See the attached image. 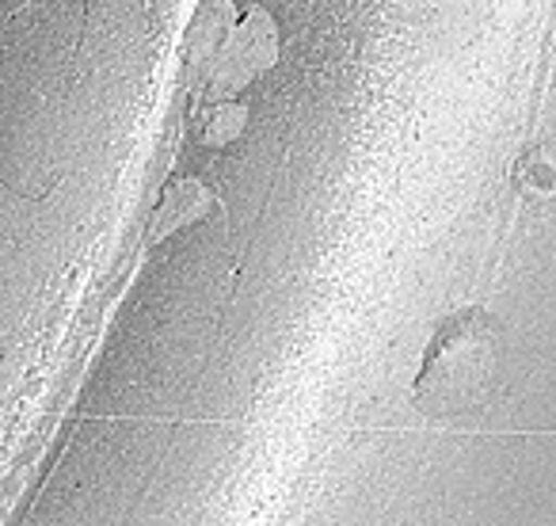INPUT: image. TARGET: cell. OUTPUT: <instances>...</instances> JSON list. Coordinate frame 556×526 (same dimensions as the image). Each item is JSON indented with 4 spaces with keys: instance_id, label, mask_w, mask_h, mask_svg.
Listing matches in <instances>:
<instances>
[{
    "instance_id": "1",
    "label": "cell",
    "mask_w": 556,
    "mask_h": 526,
    "mask_svg": "<svg viewBox=\"0 0 556 526\" xmlns=\"http://www.w3.org/2000/svg\"><path fill=\"white\" fill-rule=\"evenodd\" d=\"M500 366V328L484 310H457L434 328L416 374L427 416H462L488 397Z\"/></svg>"
},
{
    "instance_id": "2",
    "label": "cell",
    "mask_w": 556,
    "mask_h": 526,
    "mask_svg": "<svg viewBox=\"0 0 556 526\" xmlns=\"http://www.w3.org/2000/svg\"><path fill=\"white\" fill-rule=\"evenodd\" d=\"M278 62V27L267 9H252L217 47L210 100H229Z\"/></svg>"
},
{
    "instance_id": "3",
    "label": "cell",
    "mask_w": 556,
    "mask_h": 526,
    "mask_svg": "<svg viewBox=\"0 0 556 526\" xmlns=\"http://www.w3.org/2000/svg\"><path fill=\"white\" fill-rule=\"evenodd\" d=\"M210 206H214V195H210L199 179H179V184H172L168 191H164L161 206H156V217H153V229H149V240L172 237V233L184 229V225L206 217Z\"/></svg>"
},
{
    "instance_id": "4",
    "label": "cell",
    "mask_w": 556,
    "mask_h": 526,
    "mask_svg": "<svg viewBox=\"0 0 556 526\" xmlns=\"http://www.w3.org/2000/svg\"><path fill=\"white\" fill-rule=\"evenodd\" d=\"M244 103H232V100H214V108H210V115L202 118V130L199 138L206 141V146H229L232 138H240V130H244Z\"/></svg>"
}]
</instances>
